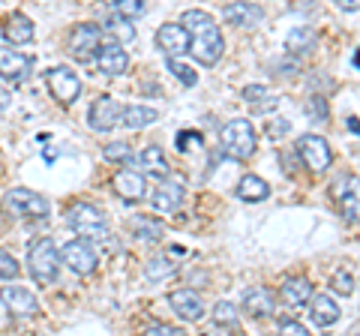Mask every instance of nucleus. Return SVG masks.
Returning a JSON list of instances; mask_svg holds the SVG:
<instances>
[{
	"mask_svg": "<svg viewBox=\"0 0 360 336\" xmlns=\"http://www.w3.org/2000/svg\"><path fill=\"white\" fill-rule=\"evenodd\" d=\"M345 127H348V129H352V136H357V129H360V127H357V115H352V117H345Z\"/></svg>",
	"mask_w": 360,
	"mask_h": 336,
	"instance_id": "obj_44",
	"label": "nucleus"
},
{
	"mask_svg": "<svg viewBox=\"0 0 360 336\" xmlns=\"http://www.w3.org/2000/svg\"><path fill=\"white\" fill-rule=\"evenodd\" d=\"M184 181L180 177H162L160 183H156V189H153V195H150V207H153V214H162V217H168V214H174V210L180 207V201H184Z\"/></svg>",
	"mask_w": 360,
	"mask_h": 336,
	"instance_id": "obj_9",
	"label": "nucleus"
},
{
	"mask_svg": "<svg viewBox=\"0 0 360 336\" xmlns=\"http://www.w3.org/2000/svg\"><path fill=\"white\" fill-rule=\"evenodd\" d=\"M168 304H172L174 316L180 321H198L201 316H205V300H201V295L193 288L172 291V295H168Z\"/></svg>",
	"mask_w": 360,
	"mask_h": 336,
	"instance_id": "obj_15",
	"label": "nucleus"
},
{
	"mask_svg": "<svg viewBox=\"0 0 360 336\" xmlns=\"http://www.w3.org/2000/svg\"><path fill=\"white\" fill-rule=\"evenodd\" d=\"M45 84H49L51 96L58 99L60 105H72L75 99L82 96V78L72 70H66V66H51V70L45 72Z\"/></svg>",
	"mask_w": 360,
	"mask_h": 336,
	"instance_id": "obj_6",
	"label": "nucleus"
},
{
	"mask_svg": "<svg viewBox=\"0 0 360 336\" xmlns=\"http://www.w3.org/2000/svg\"><path fill=\"white\" fill-rule=\"evenodd\" d=\"M115 13L123 18H139L144 13V0H115Z\"/></svg>",
	"mask_w": 360,
	"mask_h": 336,
	"instance_id": "obj_39",
	"label": "nucleus"
},
{
	"mask_svg": "<svg viewBox=\"0 0 360 336\" xmlns=\"http://www.w3.org/2000/svg\"><path fill=\"white\" fill-rule=\"evenodd\" d=\"M210 318H213V324L217 328H238V306L231 304V300H219L217 306H213V312H210Z\"/></svg>",
	"mask_w": 360,
	"mask_h": 336,
	"instance_id": "obj_32",
	"label": "nucleus"
},
{
	"mask_svg": "<svg viewBox=\"0 0 360 336\" xmlns=\"http://www.w3.org/2000/svg\"><path fill=\"white\" fill-rule=\"evenodd\" d=\"M129 228L135 238H141V240H162V226L153 217H135L129 222Z\"/></svg>",
	"mask_w": 360,
	"mask_h": 336,
	"instance_id": "obj_31",
	"label": "nucleus"
},
{
	"mask_svg": "<svg viewBox=\"0 0 360 336\" xmlns=\"http://www.w3.org/2000/svg\"><path fill=\"white\" fill-rule=\"evenodd\" d=\"M60 259H63V264L70 267L72 273H78V276H90L96 271V250H94V243L90 240H84V238H78V240H70L63 246V252H60Z\"/></svg>",
	"mask_w": 360,
	"mask_h": 336,
	"instance_id": "obj_8",
	"label": "nucleus"
},
{
	"mask_svg": "<svg viewBox=\"0 0 360 336\" xmlns=\"http://www.w3.org/2000/svg\"><path fill=\"white\" fill-rule=\"evenodd\" d=\"M156 120H160V115H156V108H150V105H129L120 111V123L127 129H144Z\"/></svg>",
	"mask_w": 360,
	"mask_h": 336,
	"instance_id": "obj_25",
	"label": "nucleus"
},
{
	"mask_svg": "<svg viewBox=\"0 0 360 336\" xmlns=\"http://www.w3.org/2000/svg\"><path fill=\"white\" fill-rule=\"evenodd\" d=\"M238 198L240 201H246V205H258V201H264L267 195H270V186H267V181L264 177H258V174H246V177H240V183H238Z\"/></svg>",
	"mask_w": 360,
	"mask_h": 336,
	"instance_id": "obj_24",
	"label": "nucleus"
},
{
	"mask_svg": "<svg viewBox=\"0 0 360 336\" xmlns=\"http://www.w3.org/2000/svg\"><path fill=\"white\" fill-rule=\"evenodd\" d=\"M156 49H160L165 58H184L189 54V33L180 21H168L156 30Z\"/></svg>",
	"mask_w": 360,
	"mask_h": 336,
	"instance_id": "obj_11",
	"label": "nucleus"
},
{
	"mask_svg": "<svg viewBox=\"0 0 360 336\" xmlns=\"http://www.w3.org/2000/svg\"><path fill=\"white\" fill-rule=\"evenodd\" d=\"M27 264H30V276L39 285H51L58 279L60 271V252L54 246L51 238H37L27 246Z\"/></svg>",
	"mask_w": 360,
	"mask_h": 336,
	"instance_id": "obj_2",
	"label": "nucleus"
},
{
	"mask_svg": "<svg viewBox=\"0 0 360 336\" xmlns=\"http://www.w3.org/2000/svg\"><path fill=\"white\" fill-rule=\"evenodd\" d=\"M105 4H115V0H105Z\"/></svg>",
	"mask_w": 360,
	"mask_h": 336,
	"instance_id": "obj_46",
	"label": "nucleus"
},
{
	"mask_svg": "<svg viewBox=\"0 0 360 336\" xmlns=\"http://www.w3.org/2000/svg\"><path fill=\"white\" fill-rule=\"evenodd\" d=\"M309 316H312V324L315 328H333L336 321H340V306H336V300L330 295H315L309 297Z\"/></svg>",
	"mask_w": 360,
	"mask_h": 336,
	"instance_id": "obj_22",
	"label": "nucleus"
},
{
	"mask_svg": "<svg viewBox=\"0 0 360 336\" xmlns=\"http://www.w3.org/2000/svg\"><path fill=\"white\" fill-rule=\"evenodd\" d=\"M180 25L189 33V54H193L201 66L219 63L222 51H225V39L217 27V21L207 13H201V9H186V13L180 15Z\"/></svg>",
	"mask_w": 360,
	"mask_h": 336,
	"instance_id": "obj_1",
	"label": "nucleus"
},
{
	"mask_svg": "<svg viewBox=\"0 0 360 336\" xmlns=\"http://www.w3.org/2000/svg\"><path fill=\"white\" fill-rule=\"evenodd\" d=\"M222 18L234 27H255L264 18V9L258 4H250V0H234V4L222 9Z\"/></svg>",
	"mask_w": 360,
	"mask_h": 336,
	"instance_id": "obj_19",
	"label": "nucleus"
},
{
	"mask_svg": "<svg viewBox=\"0 0 360 336\" xmlns=\"http://www.w3.org/2000/svg\"><path fill=\"white\" fill-rule=\"evenodd\" d=\"M333 4H336V6H340V9H342V13H352V15L357 13V0H333Z\"/></svg>",
	"mask_w": 360,
	"mask_h": 336,
	"instance_id": "obj_43",
	"label": "nucleus"
},
{
	"mask_svg": "<svg viewBox=\"0 0 360 336\" xmlns=\"http://www.w3.org/2000/svg\"><path fill=\"white\" fill-rule=\"evenodd\" d=\"M144 273H148V279H153V283H160V279L177 273V261L172 255H153V259L144 264Z\"/></svg>",
	"mask_w": 360,
	"mask_h": 336,
	"instance_id": "obj_29",
	"label": "nucleus"
},
{
	"mask_svg": "<svg viewBox=\"0 0 360 336\" xmlns=\"http://www.w3.org/2000/svg\"><path fill=\"white\" fill-rule=\"evenodd\" d=\"M21 273V264L9 250H0V279H15Z\"/></svg>",
	"mask_w": 360,
	"mask_h": 336,
	"instance_id": "obj_37",
	"label": "nucleus"
},
{
	"mask_svg": "<svg viewBox=\"0 0 360 336\" xmlns=\"http://www.w3.org/2000/svg\"><path fill=\"white\" fill-rule=\"evenodd\" d=\"M103 156L108 162H117V165H127V162H132V148L127 141H111V144H105V150H103Z\"/></svg>",
	"mask_w": 360,
	"mask_h": 336,
	"instance_id": "obj_33",
	"label": "nucleus"
},
{
	"mask_svg": "<svg viewBox=\"0 0 360 336\" xmlns=\"http://www.w3.org/2000/svg\"><path fill=\"white\" fill-rule=\"evenodd\" d=\"M0 300L6 304L9 312H15V316H37L39 312V300L33 291L21 288V285H4L0 288Z\"/></svg>",
	"mask_w": 360,
	"mask_h": 336,
	"instance_id": "obj_17",
	"label": "nucleus"
},
{
	"mask_svg": "<svg viewBox=\"0 0 360 336\" xmlns=\"http://www.w3.org/2000/svg\"><path fill=\"white\" fill-rule=\"evenodd\" d=\"M111 186H115V193H117L123 201H132V205L148 195V183H144V174H141V172H132V168H120V172L115 174V181H111Z\"/></svg>",
	"mask_w": 360,
	"mask_h": 336,
	"instance_id": "obj_18",
	"label": "nucleus"
},
{
	"mask_svg": "<svg viewBox=\"0 0 360 336\" xmlns=\"http://www.w3.org/2000/svg\"><path fill=\"white\" fill-rule=\"evenodd\" d=\"M141 165H144V172L153 174V177H165L168 172H172V165H168V160H165V150L160 148V144H148V148L141 150Z\"/></svg>",
	"mask_w": 360,
	"mask_h": 336,
	"instance_id": "obj_26",
	"label": "nucleus"
},
{
	"mask_svg": "<svg viewBox=\"0 0 360 336\" xmlns=\"http://www.w3.org/2000/svg\"><path fill=\"white\" fill-rule=\"evenodd\" d=\"M4 37L13 42V46H27L37 37V27H33V21L25 15V13H13L4 18Z\"/></svg>",
	"mask_w": 360,
	"mask_h": 336,
	"instance_id": "obj_21",
	"label": "nucleus"
},
{
	"mask_svg": "<svg viewBox=\"0 0 360 336\" xmlns=\"http://www.w3.org/2000/svg\"><path fill=\"white\" fill-rule=\"evenodd\" d=\"M219 144L222 150L231 156V160H250L255 153V144H258V136H255V127L246 117H238V120H229L225 127L219 129Z\"/></svg>",
	"mask_w": 360,
	"mask_h": 336,
	"instance_id": "obj_3",
	"label": "nucleus"
},
{
	"mask_svg": "<svg viewBox=\"0 0 360 336\" xmlns=\"http://www.w3.org/2000/svg\"><path fill=\"white\" fill-rule=\"evenodd\" d=\"M243 309H246V316L255 318V321L270 318V316H274V309H276V297H274V291L264 288V285H252V288H246V291H243Z\"/></svg>",
	"mask_w": 360,
	"mask_h": 336,
	"instance_id": "obj_16",
	"label": "nucleus"
},
{
	"mask_svg": "<svg viewBox=\"0 0 360 336\" xmlns=\"http://www.w3.org/2000/svg\"><path fill=\"white\" fill-rule=\"evenodd\" d=\"M66 219H70V228L78 234V238H84L90 243L108 240V219L96 205H84V201H78V205L70 207V217Z\"/></svg>",
	"mask_w": 360,
	"mask_h": 336,
	"instance_id": "obj_4",
	"label": "nucleus"
},
{
	"mask_svg": "<svg viewBox=\"0 0 360 336\" xmlns=\"http://www.w3.org/2000/svg\"><path fill=\"white\" fill-rule=\"evenodd\" d=\"M307 115H309V120H328V99L321 93H312L307 99Z\"/></svg>",
	"mask_w": 360,
	"mask_h": 336,
	"instance_id": "obj_38",
	"label": "nucleus"
},
{
	"mask_svg": "<svg viewBox=\"0 0 360 336\" xmlns=\"http://www.w3.org/2000/svg\"><path fill=\"white\" fill-rule=\"evenodd\" d=\"M315 42H319V37H315V30L309 27H295L285 37V51L288 54H307Z\"/></svg>",
	"mask_w": 360,
	"mask_h": 336,
	"instance_id": "obj_27",
	"label": "nucleus"
},
{
	"mask_svg": "<svg viewBox=\"0 0 360 336\" xmlns=\"http://www.w3.org/2000/svg\"><path fill=\"white\" fill-rule=\"evenodd\" d=\"M99 46H103V33H99L96 25H90V21H82V25H75L72 33H70V54L78 60V63H90L96 58Z\"/></svg>",
	"mask_w": 360,
	"mask_h": 336,
	"instance_id": "obj_5",
	"label": "nucleus"
},
{
	"mask_svg": "<svg viewBox=\"0 0 360 336\" xmlns=\"http://www.w3.org/2000/svg\"><path fill=\"white\" fill-rule=\"evenodd\" d=\"M195 148H205V136L195 129H184V132H177V150L180 153H189V150H195Z\"/></svg>",
	"mask_w": 360,
	"mask_h": 336,
	"instance_id": "obj_36",
	"label": "nucleus"
},
{
	"mask_svg": "<svg viewBox=\"0 0 360 336\" xmlns=\"http://www.w3.org/2000/svg\"><path fill=\"white\" fill-rule=\"evenodd\" d=\"M6 105H9V93L0 91V111H6Z\"/></svg>",
	"mask_w": 360,
	"mask_h": 336,
	"instance_id": "obj_45",
	"label": "nucleus"
},
{
	"mask_svg": "<svg viewBox=\"0 0 360 336\" xmlns=\"http://www.w3.org/2000/svg\"><path fill=\"white\" fill-rule=\"evenodd\" d=\"M6 207L25 219H45L49 217V201L45 195L33 193V189H9L6 193Z\"/></svg>",
	"mask_w": 360,
	"mask_h": 336,
	"instance_id": "obj_7",
	"label": "nucleus"
},
{
	"mask_svg": "<svg viewBox=\"0 0 360 336\" xmlns=\"http://www.w3.org/2000/svg\"><path fill=\"white\" fill-rule=\"evenodd\" d=\"M333 198L342 201V217L348 222L357 219V177H342L333 183Z\"/></svg>",
	"mask_w": 360,
	"mask_h": 336,
	"instance_id": "obj_23",
	"label": "nucleus"
},
{
	"mask_svg": "<svg viewBox=\"0 0 360 336\" xmlns=\"http://www.w3.org/2000/svg\"><path fill=\"white\" fill-rule=\"evenodd\" d=\"M309 297H312V285H309V279H303V276H291L279 285V300L291 309H303L309 304Z\"/></svg>",
	"mask_w": 360,
	"mask_h": 336,
	"instance_id": "obj_20",
	"label": "nucleus"
},
{
	"mask_svg": "<svg viewBox=\"0 0 360 336\" xmlns=\"http://www.w3.org/2000/svg\"><path fill=\"white\" fill-rule=\"evenodd\" d=\"M330 288L336 291V295H342V297H352L354 295V273H348L345 267L342 271H336L330 276Z\"/></svg>",
	"mask_w": 360,
	"mask_h": 336,
	"instance_id": "obj_35",
	"label": "nucleus"
},
{
	"mask_svg": "<svg viewBox=\"0 0 360 336\" xmlns=\"http://www.w3.org/2000/svg\"><path fill=\"white\" fill-rule=\"evenodd\" d=\"M243 99H246V103H252L255 111H270V108H276V103H279L274 93H267L264 84H250V87H243Z\"/></svg>",
	"mask_w": 360,
	"mask_h": 336,
	"instance_id": "obj_30",
	"label": "nucleus"
},
{
	"mask_svg": "<svg viewBox=\"0 0 360 336\" xmlns=\"http://www.w3.org/2000/svg\"><path fill=\"white\" fill-rule=\"evenodd\" d=\"M297 153H300V160L307 162L315 174L328 172L330 162H333L330 144L324 141L321 136H300V141H297Z\"/></svg>",
	"mask_w": 360,
	"mask_h": 336,
	"instance_id": "obj_10",
	"label": "nucleus"
},
{
	"mask_svg": "<svg viewBox=\"0 0 360 336\" xmlns=\"http://www.w3.org/2000/svg\"><path fill=\"white\" fill-rule=\"evenodd\" d=\"M279 333H288V336H307L309 330L303 328L300 321H295V318H285V321H279Z\"/></svg>",
	"mask_w": 360,
	"mask_h": 336,
	"instance_id": "obj_41",
	"label": "nucleus"
},
{
	"mask_svg": "<svg viewBox=\"0 0 360 336\" xmlns=\"http://www.w3.org/2000/svg\"><path fill=\"white\" fill-rule=\"evenodd\" d=\"M148 336H180V328H172V324H162V321H156L150 324L148 330H144Z\"/></svg>",
	"mask_w": 360,
	"mask_h": 336,
	"instance_id": "obj_42",
	"label": "nucleus"
},
{
	"mask_svg": "<svg viewBox=\"0 0 360 336\" xmlns=\"http://www.w3.org/2000/svg\"><path fill=\"white\" fill-rule=\"evenodd\" d=\"M291 132V123L285 120V117H276V120H270L267 123V136L274 138V141H279V138H285Z\"/></svg>",
	"mask_w": 360,
	"mask_h": 336,
	"instance_id": "obj_40",
	"label": "nucleus"
},
{
	"mask_svg": "<svg viewBox=\"0 0 360 336\" xmlns=\"http://www.w3.org/2000/svg\"><path fill=\"white\" fill-rule=\"evenodd\" d=\"M108 33H111V39L120 42V46H129V42H135V27H132V18H123V15H111L108 18Z\"/></svg>",
	"mask_w": 360,
	"mask_h": 336,
	"instance_id": "obj_28",
	"label": "nucleus"
},
{
	"mask_svg": "<svg viewBox=\"0 0 360 336\" xmlns=\"http://www.w3.org/2000/svg\"><path fill=\"white\" fill-rule=\"evenodd\" d=\"M30 72H33V58H27V54H21L15 49L0 46V78H4L6 84L27 82Z\"/></svg>",
	"mask_w": 360,
	"mask_h": 336,
	"instance_id": "obj_12",
	"label": "nucleus"
},
{
	"mask_svg": "<svg viewBox=\"0 0 360 336\" xmlns=\"http://www.w3.org/2000/svg\"><path fill=\"white\" fill-rule=\"evenodd\" d=\"M87 123L94 132H111L120 123V105L111 96H99L87 111Z\"/></svg>",
	"mask_w": 360,
	"mask_h": 336,
	"instance_id": "obj_14",
	"label": "nucleus"
},
{
	"mask_svg": "<svg viewBox=\"0 0 360 336\" xmlns=\"http://www.w3.org/2000/svg\"><path fill=\"white\" fill-rule=\"evenodd\" d=\"M96 63H99V72L103 75L117 78V75H123L129 70V54H127V49H123L120 42L111 39V42H103V46H99Z\"/></svg>",
	"mask_w": 360,
	"mask_h": 336,
	"instance_id": "obj_13",
	"label": "nucleus"
},
{
	"mask_svg": "<svg viewBox=\"0 0 360 336\" xmlns=\"http://www.w3.org/2000/svg\"><path fill=\"white\" fill-rule=\"evenodd\" d=\"M168 70H172V75H174L184 87H195L198 75H195L193 70H189V66H186L184 60H180V58H168Z\"/></svg>",
	"mask_w": 360,
	"mask_h": 336,
	"instance_id": "obj_34",
	"label": "nucleus"
}]
</instances>
